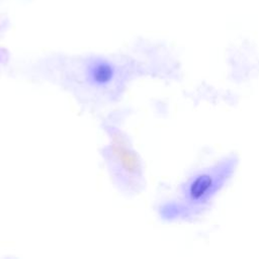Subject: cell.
Instances as JSON below:
<instances>
[{
    "label": "cell",
    "mask_w": 259,
    "mask_h": 259,
    "mask_svg": "<svg viewBox=\"0 0 259 259\" xmlns=\"http://www.w3.org/2000/svg\"><path fill=\"white\" fill-rule=\"evenodd\" d=\"M34 72L68 89L87 106H102L115 101L140 70L130 62L99 58Z\"/></svg>",
    "instance_id": "cell-1"
},
{
    "label": "cell",
    "mask_w": 259,
    "mask_h": 259,
    "mask_svg": "<svg viewBox=\"0 0 259 259\" xmlns=\"http://www.w3.org/2000/svg\"><path fill=\"white\" fill-rule=\"evenodd\" d=\"M104 130L107 134V142L103 149V156L112 179L123 192H137L143 180L142 164L138 153L118 123L108 121Z\"/></svg>",
    "instance_id": "cell-2"
},
{
    "label": "cell",
    "mask_w": 259,
    "mask_h": 259,
    "mask_svg": "<svg viewBox=\"0 0 259 259\" xmlns=\"http://www.w3.org/2000/svg\"><path fill=\"white\" fill-rule=\"evenodd\" d=\"M236 161L224 162L195 175L183 189V201L187 206L199 207L209 201L234 171Z\"/></svg>",
    "instance_id": "cell-3"
}]
</instances>
